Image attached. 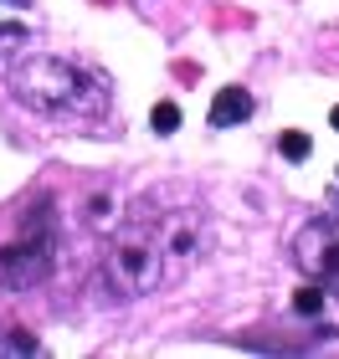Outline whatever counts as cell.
Returning a JSON list of instances; mask_svg holds the SVG:
<instances>
[{"label": "cell", "instance_id": "obj_1", "mask_svg": "<svg viewBox=\"0 0 339 359\" xmlns=\"http://www.w3.org/2000/svg\"><path fill=\"white\" fill-rule=\"evenodd\" d=\"M11 97L46 123H98L108 113V83L52 52H26L6 72Z\"/></svg>", "mask_w": 339, "mask_h": 359}, {"label": "cell", "instance_id": "obj_2", "mask_svg": "<svg viewBox=\"0 0 339 359\" xmlns=\"http://www.w3.org/2000/svg\"><path fill=\"white\" fill-rule=\"evenodd\" d=\"M170 262H165V247H159V231H154V216L144 210V201L134 205L119 231L108 236V252H103V287L113 292L119 303L128 298H149V292L170 287Z\"/></svg>", "mask_w": 339, "mask_h": 359}, {"label": "cell", "instance_id": "obj_3", "mask_svg": "<svg viewBox=\"0 0 339 359\" xmlns=\"http://www.w3.org/2000/svg\"><path fill=\"white\" fill-rule=\"evenodd\" d=\"M57 262V231H52V210L46 201H36L26 210V231L0 247V287L6 292H31L52 277Z\"/></svg>", "mask_w": 339, "mask_h": 359}, {"label": "cell", "instance_id": "obj_4", "mask_svg": "<svg viewBox=\"0 0 339 359\" xmlns=\"http://www.w3.org/2000/svg\"><path fill=\"white\" fill-rule=\"evenodd\" d=\"M293 262L298 272H309L314 283H324L339 292V216H319L293 236Z\"/></svg>", "mask_w": 339, "mask_h": 359}, {"label": "cell", "instance_id": "obj_5", "mask_svg": "<svg viewBox=\"0 0 339 359\" xmlns=\"http://www.w3.org/2000/svg\"><path fill=\"white\" fill-rule=\"evenodd\" d=\"M252 118V93L247 88H221L211 97V128H237Z\"/></svg>", "mask_w": 339, "mask_h": 359}, {"label": "cell", "instance_id": "obj_6", "mask_svg": "<svg viewBox=\"0 0 339 359\" xmlns=\"http://www.w3.org/2000/svg\"><path fill=\"white\" fill-rule=\"evenodd\" d=\"M324 298H329L324 283H319V287H298L293 292V313L298 318H319V313H324Z\"/></svg>", "mask_w": 339, "mask_h": 359}, {"label": "cell", "instance_id": "obj_7", "mask_svg": "<svg viewBox=\"0 0 339 359\" xmlns=\"http://www.w3.org/2000/svg\"><path fill=\"white\" fill-rule=\"evenodd\" d=\"M278 149H283V159H293V165H303V159L314 154V139L303 134V128H288V134L278 139Z\"/></svg>", "mask_w": 339, "mask_h": 359}, {"label": "cell", "instance_id": "obj_8", "mask_svg": "<svg viewBox=\"0 0 339 359\" xmlns=\"http://www.w3.org/2000/svg\"><path fill=\"white\" fill-rule=\"evenodd\" d=\"M149 123H154V134H175V128H180V108L175 103H154Z\"/></svg>", "mask_w": 339, "mask_h": 359}, {"label": "cell", "instance_id": "obj_9", "mask_svg": "<svg viewBox=\"0 0 339 359\" xmlns=\"http://www.w3.org/2000/svg\"><path fill=\"white\" fill-rule=\"evenodd\" d=\"M36 349L41 344L31 334H6V339H0V354H36Z\"/></svg>", "mask_w": 339, "mask_h": 359}, {"label": "cell", "instance_id": "obj_10", "mask_svg": "<svg viewBox=\"0 0 339 359\" xmlns=\"http://www.w3.org/2000/svg\"><path fill=\"white\" fill-rule=\"evenodd\" d=\"M329 123H334V128H339V108H334V113H329Z\"/></svg>", "mask_w": 339, "mask_h": 359}, {"label": "cell", "instance_id": "obj_11", "mask_svg": "<svg viewBox=\"0 0 339 359\" xmlns=\"http://www.w3.org/2000/svg\"><path fill=\"white\" fill-rule=\"evenodd\" d=\"M11 6H26V0H11Z\"/></svg>", "mask_w": 339, "mask_h": 359}]
</instances>
